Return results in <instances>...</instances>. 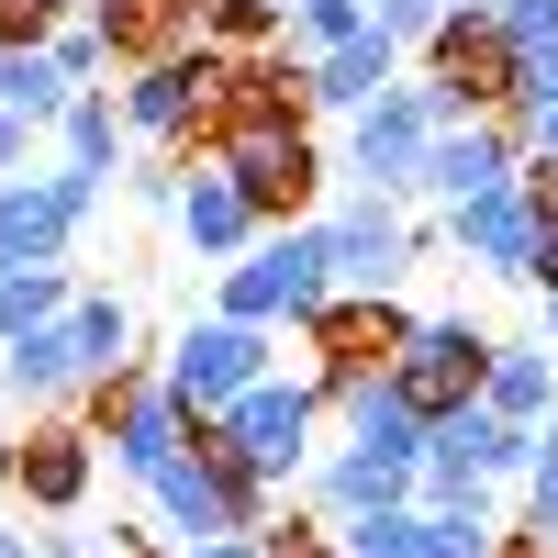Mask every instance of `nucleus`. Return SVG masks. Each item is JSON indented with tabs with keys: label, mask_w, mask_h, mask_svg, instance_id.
Masks as SVG:
<instances>
[{
	"label": "nucleus",
	"mask_w": 558,
	"mask_h": 558,
	"mask_svg": "<svg viewBox=\"0 0 558 558\" xmlns=\"http://www.w3.org/2000/svg\"><path fill=\"white\" fill-rule=\"evenodd\" d=\"M68 101H78V89H68V68L45 57V45H0V112H23L34 134H57Z\"/></svg>",
	"instance_id": "22"
},
{
	"label": "nucleus",
	"mask_w": 558,
	"mask_h": 558,
	"mask_svg": "<svg viewBox=\"0 0 558 558\" xmlns=\"http://www.w3.org/2000/svg\"><path fill=\"white\" fill-rule=\"evenodd\" d=\"M347 34H368V0H291V57H324Z\"/></svg>",
	"instance_id": "28"
},
{
	"label": "nucleus",
	"mask_w": 558,
	"mask_h": 558,
	"mask_svg": "<svg viewBox=\"0 0 558 558\" xmlns=\"http://www.w3.org/2000/svg\"><path fill=\"white\" fill-rule=\"evenodd\" d=\"M23 146H34V123H23V112H0V179H23Z\"/></svg>",
	"instance_id": "35"
},
{
	"label": "nucleus",
	"mask_w": 558,
	"mask_h": 558,
	"mask_svg": "<svg viewBox=\"0 0 558 558\" xmlns=\"http://www.w3.org/2000/svg\"><path fill=\"white\" fill-rule=\"evenodd\" d=\"M202 436L235 458V470H257L268 492H302L313 481V436H324V380H291V368H268L257 391H235L223 413H202Z\"/></svg>",
	"instance_id": "1"
},
{
	"label": "nucleus",
	"mask_w": 558,
	"mask_h": 558,
	"mask_svg": "<svg viewBox=\"0 0 558 558\" xmlns=\"http://www.w3.org/2000/svg\"><path fill=\"white\" fill-rule=\"evenodd\" d=\"M547 168H558V157H547Z\"/></svg>",
	"instance_id": "43"
},
{
	"label": "nucleus",
	"mask_w": 558,
	"mask_h": 558,
	"mask_svg": "<svg viewBox=\"0 0 558 558\" xmlns=\"http://www.w3.org/2000/svg\"><path fill=\"white\" fill-rule=\"evenodd\" d=\"M157 368H168V391L191 402V413H223L235 391H257L268 368H279V336H268V324L213 313V324H179V347H168Z\"/></svg>",
	"instance_id": "10"
},
{
	"label": "nucleus",
	"mask_w": 558,
	"mask_h": 558,
	"mask_svg": "<svg viewBox=\"0 0 558 558\" xmlns=\"http://www.w3.org/2000/svg\"><path fill=\"white\" fill-rule=\"evenodd\" d=\"M89 436H101V458H112V470L157 481L168 458L202 436V413L168 391V368H123V380H89Z\"/></svg>",
	"instance_id": "7"
},
{
	"label": "nucleus",
	"mask_w": 558,
	"mask_h": 558,
	"mask_svg": "<svg viewBox=\"0 0 558 558\" xmlns=\"http://www.w3.org/2000/svg\"><path fill=\"white\" fill-rule=\"evenodd\" d=\"M502 45H514V57H558V0H502Z\"/></svg>",
	"instance_id": "30"
},
{
	"label": "nucleus",
	"mask_w": 558,
	"mask_h": 558,
	"mask_svg": "<svg viewBox=\"0 0 558 558\" xmlns=\"http://www.w3.org/2000/svg\"><path fill=\"white\" fill-rule=\"evenodd\" d=\"M68 336H78V368H89V380H123V368H134V302L78 291V302H68Z\"/></svg>",
	"instance_id": "23"
},
{
	"label": "nucleus",
	"mask_w": 558,
	"mask_h": 558,
	"mask_svg": "<svg viewBox=\"0 0 558 558\" xmlns=\"http://www.w3.org/2000/svg\"><path fill=\"white\" fill-rule=\"evenodd\" d=\"M547 347H558V291H547Z\"/></svg>",
	"instance_id": "40"
},
{
	"label": "nucleus",
	"mask_w": 558,
	"mask_h": 558,
	"mask_svg": "<svg viewBox=\"0 0 558 558\" xmlns=\"http://www.w3.org/2000/svg\"><path fill=\"white\" fill-rule=\"evenodd\" d=\"M168 558H268V536H202V547H168Z\"/></svg>",
	"instance_id": "34"
},
{
	"label": "nucleus",
	"mask_w": 558,
	"mask_h": 558,
	"mask_svg": "<svg viewBox=\"0 0 558 558\" xmlns=\"http://www.w3.org/2000/svg\"><path fill=\"white\" fill-rule=\"evenodd\" d=\"M447 12H458V0H368V23H380L391 45H425V34H436Z\"/></svg>",
	"instance_id": "31"
},
{
	"label": "nucleus",
	"mask_w": 558,
	"mask_h": 558,
	"mask_svg": "<svg viewBox=\"0 0 558 558\" xmlns=\"http://www.w3.org/2000/svg\"><path fill=\"white\" fill-rule=\"evenodd\" d=\"M268 481L257 470H235V458H223L213 436H191L168 458V470L146 481V514H157V536L168 547H202V536H268Z\"/></svg>",
	"instance_id": "4"
},
{
	"label": "nucleus",
	"mask_w": 558,
	"mask_h": 558,
	"mask_svg": "<svg viewBox=\"0 0 558 558\" xmlns=\"http://www.w3.org/2000/svg\"><path fill=\"white\" fill-rule=\"evenodd\" d=\"M291 34V12L279 0H202V45H223V57H246V45Z\"/></svg>",
	"instance_id": "25"
},
{
	"label": "nucleus",
	"mask_w": 558,
	"mask_h": 558,
	"mask_svg": "<svg viewBox=\"0 0 558 558\" xmlns=\"http://www.w3.org/2000/svg\"><path fill=\"white\" fill-rule=\"evenodd\" d=\"M0 558H34V536H12V525H0Z\"/></svg>",
	"instance_id": "38"
},
{
	"label": "nucleus",
	"mask_w": 558,
	"mask_h": 558,
	"mask_svg": "<svg viewBox=\"0 0 558 558\" xmlns=\"http://www.w3.org/2000/svg\"><path fill=\"white\" fill-rule=\"evenodd\" d=\"M0 481H12L34 514H78L89 481H101V436H89V425H34L12 458H0Z\"/></svg>",
	"instance_id": "15"
},
{
	"label": "nucleus",
	"mask_w": 558,
	"mask_h": 558,
	"mask_svg": "<svg viewBox=\"0 0 558 558\" xmlns=\"http://www.w3.org/2000/svg\"><path fill=\"white\" fill-rule=\"evenodd\" d=\"M525 458H536V425H514L492 402H458L425 425V470H458V481H525Z\"/></svg>",
	"instance_id": "14"
},
{
	"label": "nucleus",
	"mask_w": 558,
	"mask_h": 558,
	"mask_svg": "<svg viewBox=\"0 0 558 558\" xmlns=\"http://www.w3.org/2000/svg\"><path fill=\"white\" fill-rule=\"evenodd\" d=\"M536 291H558V213H547V235H536Z\"/></svg>",
	"instance_id": "36"
},
{
	"label": "nucleus",
	"mask_w": 558,
	"mask_h": 558,
	"mask_svg": "<svg viewBox=\"0 0 558 558\" xmlns=\"http://www.w3.org/2000/svg\"><path fill=\"white\" fill-rule=\"evenodd\" d=\"M57 157H68V168H89V179H112V168L134 157V123H123V101L78 89V101L57 112Z\"/></svg>",
	"instance_id": "20"
},
{
	"label": "nucleus",
	"mask_w": 558,
	"mask_h": 558,
	"mask_svg": "<svg viewBox=\"0 0 558 558\" xmlns=\"http://www.w3.org/2000/svg\"><path fill=\"white\" fill-rule=\"evenodd\" d=\"M223 101H235V57L223 45H168V57H134V78H123L134 146H191V134H213Z\"/></svg>",
	"instance_id": "5"
},
{
	"label": "nucleus",
	"mask_w": 558,
	"mask_h": 558,
	"mask_svg": "<svg viewBox=\"0 0 558 558\" xmlns=\"http://www.w3.org/2000/svg\"><path fill=\"white\" fill-rule=\"evenodd\" d=\"M447 123H470V101H458L447 78H391L368 112H347V179L380 202H413L425 191V146Z\"/></svg>",
	"instance_id": "2"
},
{
	"label": "nucleus",
	"mask_w": 558,
	"mask_h": 558,
	"mask_svg": "<svg viewBox=\"0 0 558 558\" xmlns=\"http://www.w3.org/2000/svg\"><path fill=\"white\" fill-rule=\"evenodd\" d=\"M324 413H336L347 436H368V447H391V458H425V413L402 402V380H391V357H368V368H324Z\"/></svg>",
	"instance_id": "16"
},
{
	"label": "nucleus",
	"mask_w": 558,
	"mask_h": 558,
	"mask_svg": "<svg viewBox=\"0 0 558 558\" xmlns=\"http://www.w3.org/2000/svg\"><path fill=\"white\" fill-rule=\"evenodd\" d=\"M168 223L191 235V257H223V268H235V257L268 235V223H257V202H246V191H235V179H223L213 157L191 168V191H179V213H168Z\"/></svg>",
	"instance_id": "18"
},
{
	"label": "nucleus",
	"mask_w": 558,
	"mask_h": 558,
	"mask_svg": "<svg viewBox=\"0 0 558 558\" xmlns=\"http://www.w3.org/2000/svg\"><path fill=\"white\" fill-rule=\"evenodd\" d=\"M68 302H78V279H68V268H0V347L34 336V324H57Z\"/></svg>",
	"instance_id": "24"
},
{
	"label": "nucleus",
	"mask_w": 558,
	"mask_h": 558,
	"mask_svg": "<svg viewBox=\"0 0 558 558\" xmlns=\"http://www.w3.org/2000/svg\"><path fill=\"white\" fill-rule=\"evenodd\" d=\"M0 391H12V402H68V391H89V368H78V336H68V313L0 347Z\"/></svg>",
	"instance_id": "19"
},
{
	"label": "nucleus",
	"mask_w": 558,
	"mask_h": 558,
	"mask_svg": "<svg viewBox=\"0 0 558 558\" xmlns=\"http://www.w3.org/2000/svg\"><path fill=\"white\" fill-rule=\"evenodd\" d=\"M492 558H558V547H536V536H514V547H492Z\"/></svg>",
	"instance_id": "37"
},
{
	"label": "nucleus",
	"mask_w": 558,
	"mask_h": 558,
	"mask_svg": "<svg viewBox=\"0 0 558 558\" xmlns=\"http://www.w3.org/2000/svg\"><path fill=\"white\" fill-rule=\"evenodd\" d=\"M45 57L68 68V89H101V68H112V34L78 12V23H57V34H45Z\"/></svg>",
	"instance_id": "29"
},
{
	"label": "nucleus",
	"mask_w": 558,
	"mask_h": 558,
	"mask_svg": "<svg viewBox=\"0 0 558 558\" xmlns=\"http://www.w3.org/2000/svg\"><path fill=\"white\" fill-rule=\"evenodd\" d=\"M324 257H336V291H391V279L425 257V235L402 223V202L357 191L347 213H324Z\"/></svg>",
	"instance_id": "12"
},
{
	"label": "nucleus",
	"mask_w": 558,
	"mask_h": 558,
	"mask_svg": "<svg viewBox=\"0 0 558 558\" xmlns=\"http://www.w3.org/2000/svg\"><path fill=\"white\" fill-rule=\"evenodd\" d=\"M391 380H402V402L436 425V413L481 402V380H492V336H481L470 313H413L402 347H391Z\"/></svg>",
	"instance_id": "9"
},
{
	"label": "nucleus",
	"mask_w": 558,
	"mask_h": 558,
	"mask_svg": "<svg viewBox=\"0 0 558 558\" xmlns=\"http://www.w3.org/2000/svg\"><path fill=\"white\" fill-rule=\"evenodd\" d=\"M413 492H425V458H391V447H368V436H347V447L313 458V514L324 525L391 514V502H413Z\"/></svg>",
	"instance_id": "13"
},
{
	"label": "nucleus",
	"mask_w": 558,
	"mask_h": 558,
	"mask_svg": "<svg viewBox=\"0 0 558 558\" xmlns=\"http://www.w3.org/2000/svg\"><path fill=\"white\" fill-rule=\"evenodd\" d=\"M547 213H558V168L525 157L502 191H481V202L447 213V246L470 257L481 279H525V291H536V235H547Z\"/></svg>",
	"instance_id": "6"
},
{
	"label": "nucleus",
	"mask_w": 558,
	"mask_h": 558,
	"mask_svg": "<svg viewBox=\"0 0 558 558\" xmlns=\"http://www.w3.org/2000/svg\"><path fill=\"white\" fill-rule=\"evenodd\" d=\"M525 168V123H502V112H470V123H447L436 146H425V191L413 202H481V191H502V179Z\"/></svg>",
	"instance_id": "11"
},
{
	"label": "nucleus",
	"mask_w": 558,
	"mask_h": 558,
	"mask_svg": "<svg viewBox=\"0 0 558 558\" xmlns=\"http://www.w3.org/2000/svg\"><path fill=\"white\" fill-rule=\"evenodd\" d=\"M324 302H336V257H324V213H291V223H268V235L223 268V291L213 313H235V324H313Z\"/></svg>",
	"instance_id": "3"
},
{
	"label": "nucleus",
	"mask_w": 558,
	"mask_h": 558,
	"mask_svg": "<svg viewBox=\"0 0 558 558\" xmlns=\"http://www.w3.org/2000/svg\"><path fill=\"white\" fill-rule=\"evenodd\" d=\"M68 12H57V0H0V45H45V34H57Z\"/></svg>",
	"instance_id": "32"
},
{
	"label": "nucleus",
	"mask_w": 558,
	"mask_h": 558,
	"mask_svg": "<svg viewBox=\"0 0 558 558\" xmlns=\"http://www.w3.org/2000/svg\"><path fill=\"white\" fill-rule=\"evenodd\" d=\"M525 536L558 547V413L536 425V458H525Z\"/></svg>",
	"instance_id": "27"
},
{
	"label": "nucleus",
	"mask_w": 558,
	"mask_h": 558,
	"mask_svg": "<svg viewBox=\"0 0 558 558\" xmlns=\"http://www.w3.org/2000/svg\"><path fill=\"white\" fill-rule=\"evenodd\" d=\"M179 191H191V168H168V157L134 168V202H146V213H179Z\"/></svg>",
	"instance_id": "33"
},
{
	"label": "nucleus",
	"mask_w": 558,
	"mask_h": 558,
	"mask_svg": "<svg viewBox=\"0 0 558 558\" xmlns=\"http://www.w3.org/2000/svg\"><path fill=\"white\" fill-rule=\"evenodd\" d=\"M57 12H68V23H78V12H101V0H57Z\"/></svg>",
	"instance_id": "39"
},
{
	"label": "nucleus",
	"mask_w": 558,
	"mask_h": 558,
	"mask_svg": "<svg viewBox=\"0 0 558 558\" xmlns=\"http://www.w3.org/2000/svg\"><path fill=\"white\" fill-rule=\"evenodd\" d=\"M470 12H502V0H470Z\"/></svg>",
	"instance_id": "41"
},
{
	"label": "nucleus",
	"mask_w": 558,
	"mask_h": 558,
	"mask_svg": "<svg viewBox=\"0 0 558 558\" xmlns=\"http://www.w3.org/2000/svg\"><path fill=\"white\" fill-rule=\"evenodd\" d=\"M481 402L514 413V425H547V413H558V347H492Z\"/></svg>",
	"instance_id": "21"
},
{
	"label": "nucleus",
	"mask_w": 558,
	"mask_h": 558,
	"mask_svg": "<svg viewBox=\"0 0 558 558\" xmlns=\"http://www.w3.org/2000/svg\"><path fill=\"white\" fill-rule=\"evenodd\" d=\"M402 78V45L368 23V34H347V45H324V57H302V89H313V112H368L380 89Z\"/></svg>",
	"instance_id": "17"
},
{
	"label": "nucleus",
	"mask_w": 558,
	"mask_h": 558,
	"mask_svg": "<svg viewBox=\"0 0 558 558\" xmlns=\"http://www.w3.org/2000/svg\"><path fill=\"white\" fill-rule=\"evenodd\" d=\"M514 123H525V157H558V57H525V78H514Z\"/></svg>",
	"instance_id": "26"
},
{
	"label": "nucleus",
	"mask_w": 558,
	"mask_h": 558,
	"mask_svg": "<svg viewBox=\"0 0 558 558\" xmlns=\"http://www.w3.org/2000/svg\"><path fill=\"white\" fill-rule=\"evenodd\" d=\"M89 213H101V179L68 168V157L45 179H0V268H68Z\"/></svg>",
	"instance_id": "8"
},
{
	"label": "nucleus",
	"mask_w": 558,
	"mask_h": 558,
	"mask_svg": "<svg viewBox=\"0 0 558 558\" xmlns=\"http://www.w3.org/2000/svg\"><path fill=\"white\" fill-rule=\"evenodd\" d=\"M279 12H291V0H279Z\"/></svg>",
	"instance_id": "42"
}]
</instances>
